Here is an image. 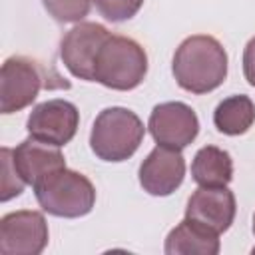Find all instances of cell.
I'll return each mask as SVG.
<instances>
[{"label":"cell","mask_w":255,"mask_h":255,"mask_svg":"<svg viewBox=\"0 0 255 255\" xmlns=\"http://www.w3.org/2000/svg\"><path fill=\"white\" fill-rule=\"evenodd\" d=\"M42 90V74L34 60L12 56L0 70V112L14 114L28 108Z\"/></svg>","instance_id":"ba28073f"},{"label":"cell","mask_w":255,"mask_h":255,"mask_svg":"<svg viewBox=\"0 0 255 255\" xmlns=\"http://www.w3.org/2000/svg\"><path fill=\"white\" fill-rule=\"evenodd\" d=\"M48 245V223L40 211L20 209L0 219L2 255H40Z\"/></svg>","instance_id":"8992f818"},{"label":"cell","mask_w":255,"mask_h":255,"mask_svg":"<svg viewBox=\"0 0 255 255\" xmlns=\"http://www.w3.org/2000/svg\"><path fill=\"white\" fill-rule=\"evenodd\" d=\"M46 12L64 24L70 22H82L92 6V0H42Z\"/></svg>","instance_id":"2e32d148"},{"label":"cell","mask_w":255,"mask_h":255,"mask_svg":"<svg viewBox=\"0 0 255 255\" xmlns=\"http://www.w3.org/2000/svg\"><path fill=\"white\" fill-rule=\"evenodd\" d=\"M253 235H255V215H253ZM253 253H255V247H253Z\"/></svg>","instance_id":"ffe728a7"},{"label":"cell","mask_w":255,"mask_h":255,"mask_svg":"<svg viewBox=\"0 0 255 255\" xmlns=\"http://www.w3.org/2000/svg\"><path fill=\"white\" fill-rule=\"evenodd\" d=\"M243 76L249 82V86L255 88V36L247 42L243 50Z\"/></svg>","instance_id":"d6986e66"},{"label":"cell","mask_w":255,"mask_h":255,"mask_svg":"<svg viewBox=\"0 0 255 255\" xmlns=\"http://www.w3.org/2000/svg\"><path fill=\"white\" fill-rule=\"evenodd\" d=\"M185 177V159L181 149L155 145L139 165V185L155 197L171 195Z\"/></svg>","instance_id":"30bf717a"},{"label":"cell","mask_w":255,"mask_h":255,"mask_svg":"<svg viewBox=\"0 0 255 255\" xmlns=\"http://www.w3.org/2000/svg\"><path fill=\"white\" fill-rule=\"evenodd\" d=\"M38 205L54 217H84L96 205V187L80 171L62 167L34 185Z\"/></svg>","instance_id":"3957f363"},{"label":"cell","mask_w":255,"mask_h":255,"mask_svg":"<svg viewBox=\"0 0 255 255\" xmlns=\"http://www.w3.org/2000/svg\"><path fill=\"white\" fill-rule=\"evenodd\" d=\"M237 213L235 195L227 185L221 187H197L187 199L185 217L201 221L217 233H223L231 227Z\"/></svg>","instance_id":"8fae6325"},{"label":"cell","mask_w":255,"mask_h":255,"mask_svg":"<svg viewBox=\"0 0 255 255\" xmlns=\"http://www.w3.org/2000/svg\"><path fill=\"white\" fill-rule=\"evenodd\" d=\"M147 129L157 145L183 149L197 137L199 120L191 106L183 102H163L151 110Z\"/></svg>","instance_id":"9c48e42d"},{"label":"cell","mask_w":255,"mask_h":255,"mask_svg":"<svg viewBox=\"0 0 255 255\" xmlns=\"http://www.w3.org/2000/svg\"><path fill=\"white\" fill-rule=\"evenodd\" d=\"M94 4L106 20L126 22L139 12V8L143 6V0H94Z\"/></svg>","instance_id":"ac0fdd59"},{"label":"cell","mask_w":255,"mask_h":255,"mask_svg":"<svg viewBox=\"0 0 255 255\" xmlns=\"http://www.w3.org/2000/svg\"><path fill=\"white\" fill-rule=\"evenodd\" d=\"M219 233L201 221L185 217L165 237V255H217Z\"/></svg>","instance_id":"4fadbf2b"},{"label":"cell","mask_w":255,"mask_h":255,"mask_svg":"<svg viewBox=\"0 0 255 255\" xmlns=\"http://www.w3.org/2000/svg\"><path fill=\"white\" fill-rule=\"evenodd\" d=\"M110 30L96 22H78L60 42V58L66 70L80 80L94 82V62Z\"/></svg>","instance_id":"5b68a950"},{"label":"cell","mask_w":255,"mask_h":255,"mask_svg":"<svg viewBox=\"0 0 255 255\" xmlns=\"http://www.w3.org/2000/svg\"><path fill=\"white\" fill-rule=\"evenodd\" d=\"M191 177L201 187H221L233 179V159L217 145H203L191 161Z\"/></svg>","instance_id":"5bb4252c"},{"label":"cell","mask_w":255,"mask_h":255,"mask_svg":"<svg viewBox=\"0 0 255 255\" xmlns=\"http://www.w3.org/2000/svg\"><path fill=\"white\" fill-rule=\"evenodd\" d=\"M213 124L219 133L243 135L255 124V104L245 94H235L221 100L213 112Z\"/></svg>","instance_id":"9a60e30c"},{"label":"cell","mask_w":255,"mask_h":255,"mask_svg":"<svg viewBox=\"0 0 255 255\" xmlns=\"http://www.w3.org/2000/svg\"><path fill=\"white\" fill-rule=\"evenodd\" d=\"M80 126V112L78 108L62 98H54L48 102L38 104L26 122V129L32 137L52 143V145H66L74 139Z\"/></svg>","instance_id":"52a82bcc"},{"label":"cell","mask_w":255,"mask_h":255,"mask_svg":"<svg viewBox=\"0 0 255 255\" xmlns=\"http://www.w3.org/2000/svg\"><path fill=\"white\" fill-rule=\"evenodd\" d=\"M171 72L177 86L185 92L197 96L213 92L227 78V52L213 36H189L177 46Z\"/></svg>","instance_id":"6da1fadb"},{"label":"cell","mask_w":255,"mask_h":255,"mask_svg":"<svg viewBox=\"0 0 255 255\" xmlns=\"http://www.w3.org/2000/svg\"><path fill=\"white\" fill-rule=\"evenodd\" d=\"M145 135L143 122L128 108L112 106L102 110L90 131V147L102 161H126L141 145Z\"/></svg>","instance_id":"7a4b0ae2"},{"label":"cell","mask_w":255,"mask_h":255,"mask_svg":"<svg viewBox=\"0 0 255 255\" xmlns=\"http://www.w3.org/2000/svg\"><path fill=\"white\" fill-rule=\"evenodd\" d=\"M147 74L145 50L128 36H114L102 44L94 62V82L110 88L128 92L137 88Z\"/></svg>","instance_id":"277c9868"},{"label":"cell","mask_w":255,"mask_h":255,"mask_svg":"<svg viewBox=\"0 0 255 255\" xmlns=\"http://www.w3.org/2000/svg\"><path fill=\"white\" fill-rule=\"evenodd\" d=\"M12 161H14L18 175L32 187L40 179H44L48 173L66 167L64 153L60 151L58 145L40 141L32 135L20 141L12 149Z\"/></svg>","instance_id":"7c38bea8"},{"label":"cell","mask_w":255,"mask_h":255,"mask_svg":"<svg viewBox=\"0 0 255 255\" xmlns=\"http://www.w3.org/2000/svg\"><path fill=\"white\" fill-rule=\"evenodd\" d=\"M0 161H2V187H0V199L10 201L12 197H18L24 191L26 181L18 175L14 161H12V149L2 147L0 149Z\"/></svg>","instance_id":"e0dca14e"}]
</instances>
